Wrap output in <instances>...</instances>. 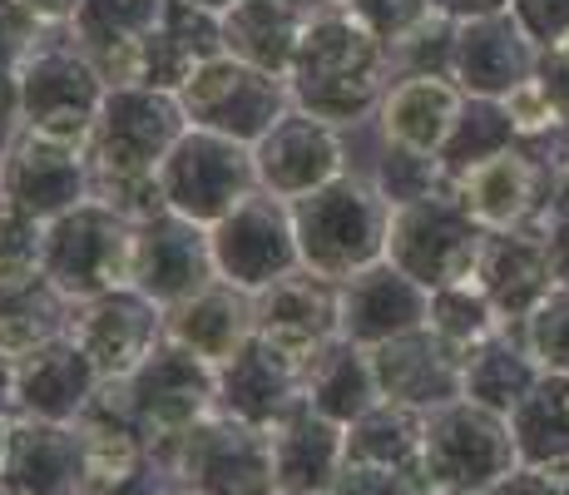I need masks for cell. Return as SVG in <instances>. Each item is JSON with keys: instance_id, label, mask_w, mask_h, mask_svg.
I'll list each match as a JSON object with an SVG mask.
<instances>
[{"instance_id": "1", "label": "cell", "mask_w": 569, "mask_h": 495, "mask_svg": "<svg viewBox=\"0 0 569 495\" xmlns=\"http://www.w3.org/2000/svg\"><path fill=\"white\" fill-rule=\"evenodd\" d=\"M387 70L391 46L357 16L352 6H322L298 30V50H292V95L302 109L327 125H347L362 119L371 105L381 109L387 99Z\"/></svg>"}, {"instance_id": "2", "label": "cell", "mask_w": 569, "mask_h": 495, "mask_svg": "<svg viewBox=\"0 0 569 495\" xmlns=\"http://www.w3.org/2000/svg\"><path fill=\"white\" fill-rule=\"evenodd\" d=\"M292 234H298V253L312 273L347 283L387 258L391 198L377 184L332 179L302 194L298 214H292Z\"/></svg>"}, {"instance_id": "3", "label": "cell", "mask_w": 569, "mask_h": 495, "mask_svg": "<svg viewBox=\"0 0 569 495\" xmlns=\"http://www.w3.org/2000/svg\"><path fill=\"white\" fill-rule=\"evenodd\" d=\"M520 466V442L510 416L480 402H446L426 412L421 481L426 495H480Z\"/></svg>"}, {"instance_id": "4", "label": "cell", "mask_w": 569, "mask_h": 495, "mask_svg": "<svg viewBox=\"0 0 569 495\" xmlns=\"http://www.w3.org/2000/svg\"><path fill=\"white\" fill-rule=\"evenodd\" d=\"M134 248L139 238L124 228V214H114L100 198H84L46 224L40 273L60 297L90 303V297L134 288Z\"/></svg>"}, {"instance_id": "5", "label": "cell", "mask_w": 569, "mask_h": 495, "mask_svg": "<svg viewBox=\"0 0 569 495\" xmlns=\"http://www.w3.org/2000/svg\"><path fill=\"white\" fill-rule=\"evenodd\" d=\"M486 244V228L461 208L451 184L416 204L391 208V238L387 263H397L407 278H416L426 293L451 288V283L476 278V258Z\"/></svg>"}, {"instance_id": "6", "label": "cell", "mask_w": 569, "mask_h": 495, "mask_svg": "<svg viewBox=\"0 0 569 495\" xmlns=\"http://www.w3.org/2000/svg\"><path fill=\"white\" fill-rule=\"evenodd\" d=\"M169 481L199 495H278L272 442L262 426L213 412L169 456Z\"/></svg>"}, {"instance_id": "7", "label": "cell", "mask_w": 569, "mask_h": 495, "mask_svg": "<svg viewBox=\"0 0 569 495\" xmlns=\"http://www.w3.org/2000/svg\"><path fill=\"white\" fill-rule=\"evenodd\" d=\"M288 99L272 70H258L248 60H228V55H208L203 65H193V75L179 85V105L189 115V125L208 129V135L223 139H262L278 125V105Z\"/></svg>"}, {"instance_id": "8", "label": "cell", "mask_w": 569, "mask_h": 495, "mask_svg": "<svg viewBox=\"0 0 569 495\" xmlns=\"http://www.w3.org/2000/svg\"><path fill=\"white\" fill-rule=\"evenodd\" d=\"M550 169H555V154L516 139V145L456 169L451 194L461 198V208L486 234L535 228V218H540V208H545V194H550Z\"/></svg>"}, {"instance_id": "9", "label": "cell", "mask_w": 569, "mask_h": 495, "mask_svg": "<svg viewBox=\"0 0 569 495\" xmlns=\"http://www.w3.org/2000/svg\"><path fill=\"white\" fill-rule=\"evenodd\" d=\"M64 333L94 362L104 382H124L154 357L169 327H163V307L154 297H144L139 288H119L80 303V313L64 323Z\"/></svg>"}, {"instance_id": "10", "label": "cell", "mask_w": 569, "mask_h": 495, "mask_svg": "<svg viewBox=\"0 0 569 495\" xmlns=\"http://www.w3.org/2000/svg\"><path fill=\"white\" fill-rule=\"evenodd\" d=\"M253 333L288 362L308 367L322 347L342 337V283L322 273H288L253 297Z\"/></svg>"}, {"instance_id": "11", "label": "cell", "mask_w": 569, "mask_h": 495, "mask_svg": "<svg viewBox=\"0 0 569 495\" xmlns=\"http://www.w3.org/2000/svg\"><path fill=\"white\" fill-rule=\"evenodd\" d=\"M535 70H540V46L516 20V10L456 20L451 80L470 99H506L516 85L535 80Z\"/></svg>"}, {"instance_id": "12", "label": "cell", "mask_w": 569, "mask_h": 495, "mask_svg": "<svg viewBox=\"0 0 569 495\" xmlns=\"http://www.w3.org/2000/svg\"><path fill=\"white\" fill-rule=\"evenodd\" d=\"M476 283L496 303L500 323L520 327L565 278L540 228H506V234H486V244H480Z\"/></svg>"}, {"instance_id": "13", "label": "cell", "mask_w": 569, "mask_h": 495, "mask_svg": "<svg viewBox=\"0 0 569 495\" xmlns=\"http://www.w3.org/2000/svg\"><path fill=\"white\" fill-rule=\"evenodd\" d=\"M371 352V372H377V392L387 402L416 406V412H436L446 402H461L466 387V357L431 327L401 333Z\"/></svg>"}, {"instance_id": "14", "label": "cell", "mask_w": 569, "mask_h": 495, "mask_svg": "<svg viewBox=\"0 0 569 495\" xmlns=\"http://www.w3.org/2000/svg\"><path fill=\"white\" fill-rule=\"evenodd\" d=\"M104 377L94 372V362L70 343V333L30 352L20 367H10V406L20 416H40V422L74 426L80 412L100 396Z\"/></svg>"}, {"instance_id": "15", "label": "cell", "mask_w": 569, "mask_h": 495, "mask_svg": "<svg viewBox=\"0 0 569 495\" xmlns=\"http://www.w3.org/2000/svg\"><path fill=\"white\" fill-rule=\"evenodd\" d=\"M278 495H332L337 476L347 466V426L312 412L308 402H292L268 426Z\"/></svg>"}, {"instance_id": "16", "label": "cell", "mask_w": 569, "mask_h": 495, "mask_svg": "<svg viewBox=\"0 0 569 495\" xmlns=\"http://www.w3.org/2000/svg\"><path fill=\"white\" fill-rule=\"evenodd\" d=\"M272 198H248V204H238L233 214L223 218V228H218V238H208L213 244V268L223 273V283H233V288L243 293H262L272 288L278 278H288L292 263L302 258L298 253V234L292 228H278L272 234Z\"/></svg>"}, {"instance_id": "17", "label": "cell", "mask_w": 569, "mask_h": 495, "mask_svg": "<svg viewBox=\"0 0 569 495\" xmlns=\"http://www.w3.org/2000/svg\"><path fill=\"white\" fill-rule=\"evenodd\" d=\"M426 317H431V293L387 258L342 283V337L357 347H381L401 333H416Z\"/></svg>"}, {"instance_id": "18", "label": "cell", "mask_w": 569, "mask_h": 495, "mask_svg": "<svg viewBox=\"0 0 569 495\" xmlns=\"http://www.w3.org/2000/svg\"><path fill=\"white\" fill-rule=\"evenodd\" d=\"M0 486L10 495H84V461L74 426L10 416V446L0 466Z\"/></svg>"}, {"instance_id": "19", "label": "cell", "mask_w": 569, "mask_h": 495, "mask_svg": "<svg viewBox=\"0 0 569 495\" xmlns=\"http://www.w3.org/2000/svg\"><path fill=\"white\" fill-rule=\"evenodd\" d=\"M466 105H470V95L451 75H401L377 109L381 135H387V145L436 154V159H441L456 125H461Z\"/></svg>"}, {"instance_id": "20", "label": "cell", "mask_w": 569, "mask_h": 495, "mask_svg": "<svg viewBox=\"0 0 569 495\" xmlns=\"http://www.w3.org/2000/svg\"><path fill=\"white\" fill-rule=\"evenodd\" d=\"M258 174L278 198H302L322 184L342 179V149L327 119L317 115H282L258 145Z\"/></svg>"}, {"instance_id": "21", "label": "cell", "mask_w": 569, "mask_h": 495, "mask_svg": "<svg viewBox=\"0 0 569 495\" xmlns=\"http://www.w3.org/2000/svg\"><path fill=\"white\" fill-rule=\"evenodd\" d=\"M163 327H169V343L189 347L193 357H203L208 367H223L238 352L253 343V293L233 288V283L213 278L208 288H199L193 297H183L179 307L163 313Z\"/></svg>"}, {"instance_id": "22", "label": "cell", "mask_w": 569, "mask_h": 495, "mask_svg": "<svg viewBox=\"0 0 569 495\" xmlns=\"http://www.w3.org/2000/svg\"><path fill=\"white\" fill-rule=\"evenodd\" d=\"M292 402H302V367L272 352L258 333L233 362L218 367V412L238 416V422L268 432Z\"/></svg>"}, {"instance_id": "23", "label": "cell", "mask_w": 569, "mask_h": 495, "mask_svg": "<svg viewBox=\"0 0 569 495\" xmlns=\"http://www.w3.org/2000/svg\"><path fill=\"white\" fill-rule=\"evenodd\" d=\"M80 149H64V145H50V139L30 135L26 149L10 154L6 164V204L26 208L36 218H60L64 208L84 204L80 194Z\"/></svg>"}, {"instance_id": "24", "label": "cell", "mask_w": 569, "mask_h": 495, "mask_svg": "<svg viewBox=\"0 0 569 495\" xmlns=\"http://www.w3.org/2000/svg\"><path fill=\"white\" fill-rule=\"evenodd\" d=\"M302 402H308L312 412L332 416L337 426H352L367 406L381 402L377 372H371V352L347 343V337L322 347L308 367H302Z\"/></svg>"}, {"instance_id": "25", "label": "cell", "mask_w": 569, "mask_h": 495, "mask_svg": "<svg viewBox=\"0 0 569 495\" xmlns=\"http://www.w3.org/2000/svg\"><path fill=\"white\" fill-rule=\"evenodd\" d=\"M540 377H545V367L530 357L525 337L516 333V327H506V333H496L490 343H480L466 357L461 396L466 402L490 406V412H500V416H516L520 406L530 402V392L540 387Z\"/></svg>"}, {"instance_id": "26", "label": "cell", "mask_w": 569, "mask_h": 495, "mask_svg": "<svg viewBox=\"0 0 569 495\" xmlns=\"http://www.w3.org/2000/svg\"><path fill=\"white\" fill-rule=\"evenodd\" d=\"M421 451H426V412L387 402V396L347 426V461H367V466H391V471L421 476Z\"/></svg>"}, {"instance_id": "27", "label": "cell", "mask_w": 569, "mask_h": 495, "mask_svg": "<svg viewBox=\"0 0 569 495\" xmlns=\"http://www.w3.org/2000/svg\"><path fill=\"white\" fill-rule=\"evenodd\" d=\"M520 442V461L545 466L555 476H569V372H545L530 402L510 416Z\"/></svg>"}, {"instance_id": "28", "label": "cell", "mask_w": 569, "mask_h": 495, "mask_svg": "<svg viewBox=\"0 0 569 495\" xmlns=\"http://www.w3.org/2000/svg\"><path fill=\"white\" fill-rule=\"evenodd\" d=\"M426 327H431V333H441L446 343L461 352V357H470V352H476L480 343H490L496 333H506L496 303L480 293L476 278L451 283V288H436L431 293V317H426Z\"/></svg>"}, {"instance_id": "29", "label": "cell", "mask_w": 569, "mask_h": 495, "mask_svg": "<svg viewBox=\"0 0 569 495\" xmlns=\"http://www.w3.org/2000/svg\"><path fill=\"white\" fill-rule=\"evenodd\" d=\"M545 372H569V278L516 327Z\"/></svg>"}, {"instance_id": "30", "label": "cell", "mask_w": 569, "mask_h": 495, "mask_svg": "<svg viewBox=\"0 0 569 495\" xmlns=\"http://www.w3.org/2000/svg\"><path fill=\"white\" fill-rule=\"evenodd\" d=\"M535 228L545 234V244L555 248V263H560V278H569V145L555 154L550 169V194H545V208L535 218Z\"/></svg>"}, {"instance_id": "31", "label": "cell", "mask_w": 569, "mask_h": 495, "mask_svg": "<svg viewBox=\"0 0 569 495\" xmlns=\"http://www.w3.org/2000/svg\"><path fill=\"white\" fill-rule=\"evenodd\" d=\"M332 495H426V481L411 471H391V466H367V461H347L337 476Z\"/></svg>"}, {"instance_id": "32", "label": "cell", "mask_w": 569, "mask_h": 495, "mask_svg": "<svg viewBox=\"0 0 569 495\" xmlns=\"http://www.w3.org/2000/svg\"><path fill=\"white\" fill-rule=\"evenodd\" d=\"M516 20L530 30L535 46H555L560 36H569V0H510Z\"/></svg>"}, {"instance_id": "33", "label": "cell", "mask_w": 569, "mask_h": 495, "mask_svg": "<svg viewBox=\"0 0 569 495\" xmlns=\"http://www.w3.org/2000/svg\"><path fill=\"white\" fill-rule=\"evenodd\" d=\"M540 85L550 90L555 99V109H560V119H565V129H569V36H560L555 46H545L540 50Z\"/></svg>"}, {"instance_id": "34", "label": "cell", "mask_w": 569, "mask_h": 495, "mask_svg": "<svg viewBox=\"0 0 569 495\" xmlns=\"http://www.w3.org/2000/svg\"><path fill=\"white\" fill-rule=\"evenodd\" d=\"M480 495H565V481L555 476V471L520 461V466L510 471V476H500L496 486H486Z\"/></svg>"}, {"instance_id": "35", "label": "cell", "mask_w": 569, "mask_h": 495, "mask_svg": "<svg viewBox=\"0 0 569 495\" xmlns=\"http://www.w3.org/2000/svg\"><path fill=\"white\" fill-rule=\"evenodd\" d=\"M436 10H446L451 20H470V16H496V10H510V0H431Z\"/></svg>"}, {"instance_id": "36", "label": "cell", "mask_w": 569, "mask_h": 495, "mask_svg": "<svg viewBox=\"0 0 569 495\" xmlns=\"http://www.w3.org/2000/svg\"><path fill=\"white\" fill-rule=\"evenodd\" d=\"M40 20H74L84 10V0H26Z\"/></svg>"}, {"instance_id": "37", "label": "cell", "mask_w": 569, "mask_h": 495, "mask_svg": "<svg viewBox=\"0 0 569 495\" xmlns=\"http://www.w3.org/2000/svg\"><path fill=\"white\" fill-rule=\"evenodd\" d=\"M163 495H199V491H189V486H173V481H169V491H163Z\"/></svg>"}, {"instance_id": "38", "label": "cell", "mask_w": 569, "mask_h": 495, "mask_svg": "<svg viewBox=\"0 0 569 495\" xmlns=\"http://www.w3.org/2000/svg\"><path fill=\"white\" fill-rule=\"evenodd\" d=\"M565 495H569V476H565Z\"/></svg>"}, {"instance_id": "39", "label": "cell", "mask_w": 569, "mask_h": 495, "mask_svg": "<svg viewBox=\"0 0 569 495\" xmlns=\"http://www.w3.org/2000/svg\"><path fill=\"white\" fill-rule=\"evenodd\" d=\"M0 495H10V491H6V486H0Z\"/></svg>"}]
</instances>
